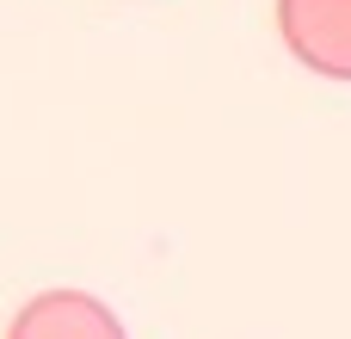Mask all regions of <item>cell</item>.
Masks as SVG:
<instances>
[{"label": "cell", "instance_id": "obj_1", "mask_svg": "<svg viewBox=\"0 0 351 339\" xmlns=\"http://www.w3.org/2000/svg\"><path fill=\"white\" fill-rule=\"evenodd\" d=\"M278 31L308 74L351 80V0H278Z\"/></svg>", "mask_w": 351, "mask_h": 339}, {"label": "cell", "instance_id": "obj_2", "mask_svg": "<svg viewBox=\"0 0 351 339\" xmlns=\"http://www.w3.org/2000/svg\"><path fill=\"white\" fill-rule=\"evenodd\" d=\"M6 339H130V334H123V321L99 296H86V290H43V296H31L12 315Z\"/></svg>", "mask_w": 351, "mask_h": 339}]
</instances>
